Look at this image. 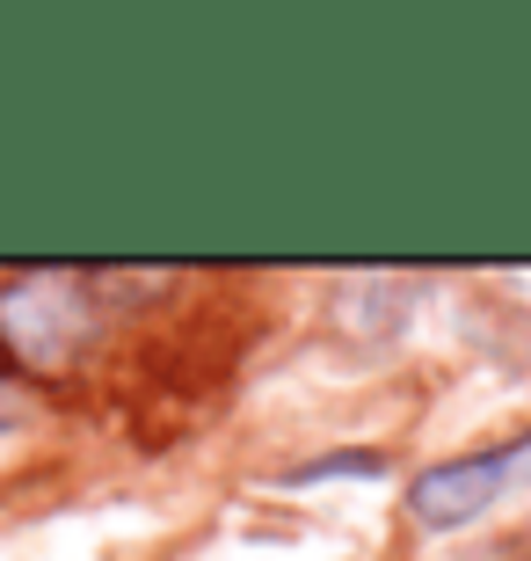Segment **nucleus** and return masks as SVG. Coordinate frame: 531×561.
<instances>
[{
    "mask_svg": "<svg viewBox=\"0 0 531 561\" xmlns=\"http://www.w3.org/2000/svg\"><path fill=\"white\" fill-rule=\"evenodd\" d=\"M30 416H37V387H22V379L8 373V365H0V437L22 431Z\"/></svg>",
    "mask_w": 531,
    "mask_h": 561,
    "instance_id": "3",
    "label": "nucleus"
},
{
    "mask_svg": "<svg viewBox=\"0 0 531 561\" xmlns=\"http://www.w3.org/2000/svg\"><path fill=\"white\" fill-rule=\"evenodd\" d=\"M95 321H103V299L88 271H22L0 285V365L22 387L59 379L88 351Z\"/></svg>",
    "mask_w": 531,
    "mask_h": 561,
    "instance_id": "1",
    "label": "nucleus"
},
{
    "mask_svg": "<svg viewBox=\"0 0 531 561\" xmlns=\"http://www.w3.org/2000/svg\"><path fill=\"white\" fill-rule=\"evenodd\" d=\"M524 467H531V431L503 437L488 453L437 459V467H423L408 481V518L423 533H459V525H473L481 511H495V503L510 496L517 481H524Z\"/></svg>",
    "mask_w": 531,
    "mask_h": 561,
    "instance_id": "2",
    "label": "nucleus"
}]
</instances>
